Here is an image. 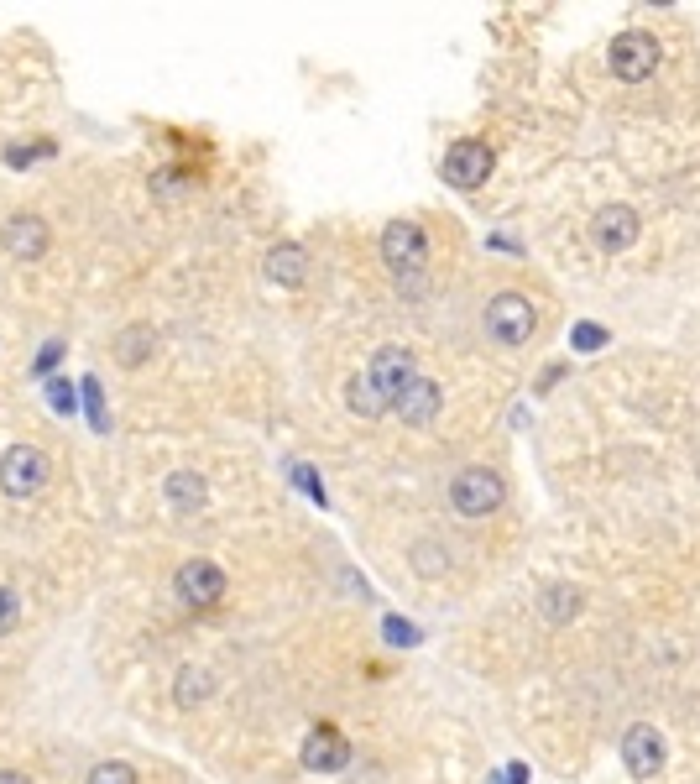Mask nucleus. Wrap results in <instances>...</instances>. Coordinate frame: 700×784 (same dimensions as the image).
Masks as SVG:
<instances>
[{
    "instance_id": "obj_1",
    "label": "nucleus",
    "mask_w": 700,
    "mask_h": 784,
    "mask_svg": "<svg viewBox=\"0 0 700 784\" xmlns=\"http://www.w3.org/2000/svg\"><path fill=\"white\" fill-rule=\"evenodd\" d=\"M507 502V481L492 466H465L450 481V507L460 518H492L497 507Z\"/></svg>"
},
{
    "instance_id": "obj_2",
    "label": "nucleus",
    "mask_w": 700,
    "mask_h": 784,
    "mask_svg": "<svg viewBox=\"0 0 700 784\" xmlns=\"http://www.w3.org/2000/svg\"><path fill=\"white\" fill-rule=\"evenodd\" d=\"M48 481H53V460L48 450H37V445H11L6 455H0V492L6 497H37V492H48Z\"/></svg>"
},
{
    "instance_id": "obj_3",
    "label": "nucleus",
    "mask_w": 700,
    "mask_h": 784,
    "mask_svg": "<svg viewBox=\"0 0 700 784\" xmlns=\"http://www.w3.org/2000/svg\"><path fill=\"white\" fill-rule=\"evenodd\" d=\"M659 63H664V48H659V37L643 32V27L617 32L612 48H606V68H612L622 84H638L648 74H659Z\"/></svg>"
},
{
    "instance_id": "obj_4",
    "label": "nucleus",
    "mask_w": 700,
    "mask_h": 784,
    "mask_svg": "<svg viewBox=\"0 0 700 784\" xmlns=\"http://www.w3.org/2000/svg\"><path fill=\"white\" fill-rule=\"evenodd\" d=\"M533 325H539V309H533L523 293H512V288L486 304V335H492L497 345H507V351L528 345L533 340Z\"/></svg>"
},
{
    "instance_id": "obj_5",
    "label": "nucleus",
    "mask_w": 700,
    "mask_h": 784,
    "mask_svg": "<svg viewBox=\"0 0 700 784\" xmlns=\"http://www.w3.org/2000/svg\"><path fill=\"white\" fill-rule=\"evenodd\" d=\"M382 262L392 267V278H418L429 267V236L418 220H392L382 230Z\"/></svg>"
},
{
    "instance_id": "obj_6",
    "label": "nucleus",
    "mask_w": 700,
    "mask_h": 784,
    "mask_svg": "<svg viewBox=\"0 0 700 784\" xmlns=\"http://www.w3.org/2000/svg\"><path fill=\"white\" fill-rule=\"evenodd\" d=\"M497 157L486 142H455L445 157H439V178L450 183V189H481L486 178H492Z\"/></svg>"
},
{
    "instance_id": "obj_7",
    "label": "nucleus",
    "mask_w": 700,
    "mask_h": 784,
    "mask_svg": "<svg viewBox=\"0 0 700 784\" xmlns=\"http://www.w3.org/2000/svg\"><path fill=\"white\" fill-rule=\"evenodd\" d=\"M178 602L183 607H194V612H209L225 596V570L215 565V560H183V570H178Z\"/></svg>"
},
{
    "instance_id": "obj_8",
    "label": "nucleus",
    "mask_w": 700,
    "mask_h": 784,
    "mask_svg": "<svg viewBox=\"0 0 700 784\" xmlns=\"http://www.w3.org/2000/svg\"><path fill=\"white\" fill-rule=\"evenodd\" d=\"M413 377H418V361H413V351H403V345H382V351L371 356V366H366V382L387 398V408L398 403V392Z\"/></svg>"
},
{
    "instance_id": "obj_9",
    "label": "nucleus",
    "mask_w": 700,
    "mask_h": 784,
    "mask_svg": "<svg viewBox=\"0 0 700 784\" xmlns=\"http://www.w3.org/2000/svg\"><path fill=\"white\" fill-rule=\"evenodd\" d=\"M0 246H6V257H16V262H37V257H48V246H53V225L42 215H11L0 225Z\"/></svg>"
},
{
    "instance_id": "obj_10",
    "label": "nucleus",
    "mask_w": 700,
    "mask_h": 784,
    "mask_svg": "<svg viewBox=\"0 0 700 784\" xmlns=\"http://www.w3.org/2000/svg\"><path fill=\"white\" fill-rule=\"evenodd\" d=\"M439 403H445V392H439V382L434 377H424L418 372L403 392H398V403H392V413L408 424V429H429L434 419H439Z\"/></svg>"
},
{
    "instance_id": "obj_11",
    "label": "nucleus",
    "mask_w": 700,
    "mask_h": 784,
    "mask_svg": "<svg viewBox=\"0 0 700 784\" xmlns=\"http://www.w3.org/2000/svg\"><path fill=\"white\" fill-rule=\"evenodd\" d=\"M298 764L309 774H340L350 764V743L335 727H314L309 737H303V748H298Z\"/></svg>"
},
{
    "instance_id": "obj_12",
    "label": "nucleus",
    "mask_w": 700,
    "mask_h": 784,
    "mask_svg": "<svg viewBox=\"0 0 700 784\" xmlns=\"http://www.w3.org/2000/svg\"><path fill=\"white\" fill-rule=\"evenodd\" d=\"M622 764H627V774H633V779H653V774L664 769V737L653 732L648 722L627 727L622 732Z\"/></svg>"
},
{
    "instance_id": "obj_13",
    "label": "nucleus",
    "mask_w": 700,
    "mask_h": 784,
    "mask_svg": "<svg viewBox=\"0 0 700 784\" xmlns=\"http://www.w3.org/2000/svg\"><path fill=\"white\" fill-rule=\"evenodd\" d=\"M638 230H643L638 225V210H627V204H606V210L591 220V241L617 257V251H627V246L638 241Z\"/></svg>"
},
{
    "instance_id": "obj_14",
    "label": "nucleus",
    "mask_w": 700,
    "mask_h": 784,
    "mask_svg": "<svg viewBox=\"0 0 700 784\" xmlns=\"http://www.w3.org/2000/svg\"><path fill=\"white\" fill-rule=\"evenodd\" d=\"M267 283H277V288H298V283H309V251H303L298 241L272 246V251H267Z\"/></svg>"
},
{
    "instance_id": "obj_15",
    "label": "nucleus",
    "mask_w": 700,
    "mask_h": 784,
    "mask_svg": "<svg viewBox=\"0 0 700 784\" xmlns=\"http://www.w3.org/2000/svg\"><path fill=\"white\" fill-rule=\"evenodd\" d=\"M580 586H570V581H559V586H544V596H539V617L549 622V628H565V622H575L580 617Z\"/></svg>"
},
{
    "instance_id": "obj_16",
    "label": "nucleus",
    "mask_w": 700,
    "mask_h": 784,
    "mask_svg": "<svg viewBox=\"0 0 700 784\" xmlns=\"http://www.w3.org/2000/svg\"><path fill=\"white\" fill-rule=\"evenodd\" d=\"M162 492H168V502L178 507V513H199V507H204V476L173 471L168 481H162Z\"/></svg>"
},
{
    "instance_id": "obj_17",
    "label": "nucleus",
    "mask_w": 700,
    "mask_h": 784,
    "mask_svg": "<svg viewBox=\"0 0 700 784\" xmlns=\"http://www.w3.org/2000/svg\"><path fill=\"white\" fill-rule=\"evenodd\" d=\"M345 408L356 413V419H382V413H387V398H382V392L366 382V372H361V377H350V387H345Z\"/></svg>"
},
{
    "instance_id": "obj_18",
    "label": "nucleus",
    "mask_w": 700,
    "mask_h": 784,
    "mask_svg": "<svg viewBox=\"0 0 700 784\" xmlns=\"http://www.w3.org/2000/svg\"><path fill=\"white\" fill-rule=\"evenodd\" d=\"M115 356H121V366H142L152 356V330L147 325H126L121 340H115Z\"/></svg>"
},
{
    "instance_id": "obj_19",
    "label": "nucleus",
    "mask_w": 700,
    "mask_h": 784,
    "mask_svg": "<svg viewBox=\"0 0 700 784\" xmlns=\"http://www.w3.org/2000/svg\"><path fill=\"white\" fill-rule=\"evenodd\" d=\"M79 403H84V419H89V429H95V434H105V429H110V413H105V387H100L95 377H84V382H79Z\"/></svg>"
},
{
    "instance_id": "obj_20",
    "label": "nucleus",
    "mask_w": 700,
    "mask_h": 784,
    "mask_svg": "<svg viewBox=\"0 0 700 784\" xmlns=\"http://www.w3.org/2000/svg\"><path fill=\"white\" fill-rule=\"evenodd\" d=\"M288 481L309 497L314 507H330V492H324V481H319V471L314 466H303V460H288Z\"/></svg>"
},
{
    "instance_id": "obj_21",
    "label": "nucleus",
    "mask_w": 700,
    "mask_h": 784,
    "mask_svg": "<svg viewBox=\"0 0 700 784\" xmlns=\"http://www.w3.org/2000/svg\"><path fill=\"white\" fill-rule=\"evenodd\" d=\"M382 638L392 643V649H418V643H424V628L392 612V617H382Z\"/></svg>"
},
{
    "instance_id": "obj_22",
    "label": "nucleus",
    "mask_w": 700,
    "mask_h": 784,
    "mask_svg": "<svg viewBox=\"0 0 700 784\" xmlns=\"http://www.w3.org/2000/svg\"><path fill=\"white\" fill-rule=\"evenodd\" d=\"M606 340H612V335H606L596 319H580V325L570 330V351H575V356H591V351H601Z\"/></svg>"
},
{
    "instance_id": "obj_23",
    "label": "nucleus",
    "mask_w": 700,
    "mask_h": 784,
    "mask_svg": "<svg viewBox=\"0 0 700 784\" xmlns=\"http://www.w3.org/2000/svg\"><path fill=\"white\" fill-rule=\"evenodd\" d=\"M84 784H142V779H136V769L121 764V758H105V764H95L84 774Z\"/></svg>"
},
{
    "instance_id": "obj_24",
    "label": "nucleus",
    "mask_w": 700,
    "mask_h": 784,
    "mask_svg": "<svg viewBox=\"0 0 700 784\" xmlns=\"http://www.w3.org/2000/svg\"><path fill=\"white\" fill-rule=\"evenodd\" d=\"M63 351H68V345H63V335H53V340H42V351H37V361H32V377H42V382H48V377L58 372V361H63Z\"/></svg>"
},
{
    "instance_id": "obj_25",
    "label": "nucleus",
    "mask_w": 700,
    "mask_h": 784,
    "mask_svg": "<svg viewBox=\"0 0 700 784\" xmlns=\"http://www.w3.org/2000/svg\"><path fill=\"white\" fill-rule=\"evenodd\" d=\"M48 403H53L58 413H79V387L63 382V377H48Z\"/></svg>"
},
{
    "instance_id": "obj_26",
    "label": "nucleus",
    "mask_w": 700,
    "mask_h": 784,
    "mask_svg": "<svg viewBox=\"0 0 700 784\" xmlns=\"http://www.w3.org/2000/svg\"><path fill=\"white\" fill-rule=\"evenodd\" d=\"M16 622H21V596L0 586V638H6V633H16Z\"/></svg>"
},
{
    "instance_id": "obj_27",
    "label": "nucleus",
    "mask_w": 700,
    "mask_h": 784,
    "mask_svg": "<svg viewBox=\"0 0 700 784\" xmlns=\"http://www.w3.org/2000/svg\"><path fill=\"white\" fill-rule=\"evenodd\" d=\"M199 696H209V675H194V670H189V675H178V701H189V706H194Z\"/></svg>"
},
{
    "instance_id": "obj_28",
    "label": "nucleus",
    "mask_w": 700,
    "mask_h": 784,
    "mask_svg": "<svg viewBox=\"0 0 700 784\" xmlns=\"http://www.w3.org/2000/svg\"><path fill=\"white\" fill-rule=\"evenodd\" d=\"M37 152H48V147H37ZM37 152H32V147H11V152H6V163H11V168H32V163H37Z\"/></svg>"
},
{
    "instance_id": "obj_29",
    "label": "nucleus",
    "mask_w": 700,
    "mask_h": 784,
    "mask_svg": "<svg viewBox=\"0 0 700 784\" xmlns=\"http://www.w3.org/2000/svg\"><path fill=\"white\" fill-rule=\"evenodd\" d=\"M528 774H533V769L523 764V758H512V764L502 769V784H528Z\"/></svg>"
},
{
    "instance_id": "obj_30",
    "label": "nucleus",
    "mask_w": 700,
    "mask_h": 784,
    "mask_svg": "<svg viewBox=\"0 0 700 784\" xmlns=\"http://www.w3.org/2000/svg\"><path fill=\"white\" fill-rule=\"evenodd\" d=\"M559 377H565V366H549V372H544V377H539V392H549V387H554V382H559Z\"/></svg>"
},
{
    "instance_id": "obj_31",
    "label": "nucleus",
    "mask_w": 700,
    "mask_h": 784,
    "mask_svg": "<svg viewBox=\"0 0 700 784\" xmlns=\"http://www.w3.org/2000/svg\"><path fill=\"white\" fill-rule=\"evenodd\" d=\"M0 784H32L27 774H16V769H0Z\"/></svg>"
},
{
    "instance_id": "obj_32",
    "label": "nucleus",
    "mask_w": 700,
    "mask_h": 784,
    "mask_svg": "<svg viewBox=\"0 0 700 784\" xmlns=\"http://www.w3.org/2000/svg\"><path fill=\"white\" fill-rule=\"evenodd\" d=\"M486 784H502V774H492V779H486Z\"/></svg>"
}]
</instances>
